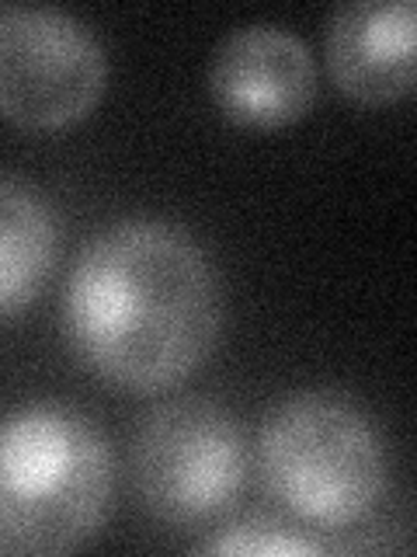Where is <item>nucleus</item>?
<instances>
[{
  "mask_svg": "<svg viewBox=\"0 0 417 557\" xmlns=\"http://www.w3.org/2000/svg\"><path fill=\"white\" fill-rule=\"evenodd\" d=\"M63 327L74 356L109 387H178L219 342L216 269L178 223L118 220L77 255L63 293Z\"/></svg>",
  "mask_w": 417,
  "mask_h": 557,
  "instance_id": "f257e3e1",
  "label": "nucleus"
},
{
  "mask_svg": "<svg viewBox=\"0 0 417 557\" xmlns=\"http://www.w3.org/2000/svg\"><path fill=\"white\" fill-rule=\"evenodd\" d=\"M115 460L104 432L66 400L0 414V557L87 547L112 512Z\"/></svg>",
  "mask_w": 417,
  "mask_h": 557,
  "instance_id": "f03ea898",
  "label": "nucleus"
},
{
  "mask_svg": "<svg viewBox=\"0 0 417 557\" xmlns=\"http://www.w3.org/2000/svg\"><path fill=\"white\" fill-rule=\"evenodd\" d=\"M261 481L300 527L341 533L369 519L387 492V453L372 418L341 394H292L257 435Z\"/></svg>",
  "mask_w": 417,
  "mask_h": 557,
  "instance_id": "7ed1b4c3",
  "label": "nucleus"
},
{
  "mask_svg": "<svg viewBox=\"0 0 417 557\" xmlns=\"http://www.w3.org/2000/svg\"><path fill=\"white\" fill-rule=\"evenodd\" d=\"M129 467L136 495L156 522L208 527L237 509L248 484V443L216 400L174 397L136 425Z\"/></svg>",
  "mask_w": 417,
  "mask_h": 557,
  "instance_id": "20e7f679",
  "label": "nucleus"
},
{
  "mask_svg": "<svg viewBox=\"0 0 417 557\" xmlns=\"http://www.w3.org/2000/svg\"><path fill=\"white\" fill-rule=\"evenodd\" d=\"M109 87V57L60 8H0V115L31 133L84 122Z\"/></svg>",
  "mask_w": 417,
  "mask_h": 557,
  "instance_id": "39448f33",
  "label": "nucleus"
},
{
  "mask_svg": "<svg viewBox=\"0 0 417 557\" xmlns=\"http://www.w3.org/2000/svg\"><path fill=\"white\" fill-rule=\"evenodd\" d=\"M208 95L223 119L243 129H282L317 101V63L286 25H240L208 60Z\"/></svg>",
  "mask_w": 417,
  "mask_h": 557,
  "instance_id": "423d86ee",
  "label": "nucleus"
},
{
  "mask_svg": "<svg viewBox=\"0 0 417 557\" xmlns=\"http://www.w3.org/2000/svg\"><path fill=\"white\" fill-rule=\"evenodd\" d=\"M327 70L358 104H393L414 91L417 11L410 0H352L327 17Z\"/></svg>",
  "mask_w": 417,
  "mask_h": 557,
  "instance_id": "0eeeda50",
  "label": "nucleus"
},
{
  "mask_svg": "<svg viewBox=\"0 0 417 557\" xmlns=\"http://www.w3.org/2000/svg\"><path fill=\"white\" fill-rule=\"evenodd\" d=\"M60 261V216L39 188L0 174V321L25 313Z\"/></svg>",
  "mask_w": 417,
  "mask_h": 557,
  "instance_id": "6e6552de",
  "label": "nucleus"
},
{
  "mask_svg": "<svg viewBox=\"0 0 417 557\" xmlns=\"http://www.w3.org/2000/svg\"><path fill=\"white\" fill-rule=\"evenodd\" d=\"M199 554H233V557H309L327 554L324 544L309 540L306 533L289 530L286 522H275L268 516H251L243 522L219 530L205 544L195 547Z\"/></svg>",
  "mask_w": 417,
  "mask_h": 557,
  "instance_id": "1a4fd4ad",
  "label": "nucleus"
}]
</instances>
